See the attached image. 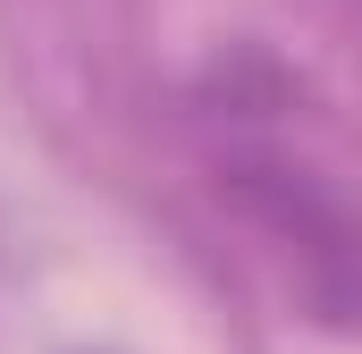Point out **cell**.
Masks as SVG:
<instances>
[{
    "label": "cell",
    "instance_id": "cell-1",
    "mask_svg": "<svg viewBox=\"0 0 362 354\" xmlns=\"http://www.w3.org/2000/svg\"><path fill=\"white\" fill-rule=\"evenodd\" d=\"M194 161L286 321L362 338V177L303 76L270 51L219 59L194 85Z\"/></svg>",
    "mask_w": 362,
    "mask_h": 354
},
{
    "label": "cell",
    "instance_id": "cell-2",
    "mask_svg": "<svg viewBox=\"0 0 362 354\" xmlns=\"http://www.w3.org/2000/svg\"><path fill=\"white\" fill-rule=\"evenodd\" d=\"M346 17H354V34H362V0H346Z\"/></svg>",
    "mask_w": 362,
    "mask_h": 354
}]
</instances>
